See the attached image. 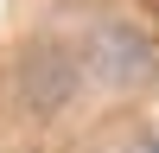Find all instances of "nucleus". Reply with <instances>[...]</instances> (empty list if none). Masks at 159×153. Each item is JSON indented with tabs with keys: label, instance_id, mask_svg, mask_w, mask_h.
<instances>
[{
	"label": "nucleus",
	"instance_id": "1",
	"mask_svg": "<svg viewBox=\"0 0 159 153\" xmlns=\"http://www.w3.org/2000/svg\"><path fill=\"white\" fill-rule=\"evenodd\" d=\"M121 153H159V134H140V140H127Z\"/></svg>",
	"mask_w": 159,
	"mask_h": 153
}]
</instances>
